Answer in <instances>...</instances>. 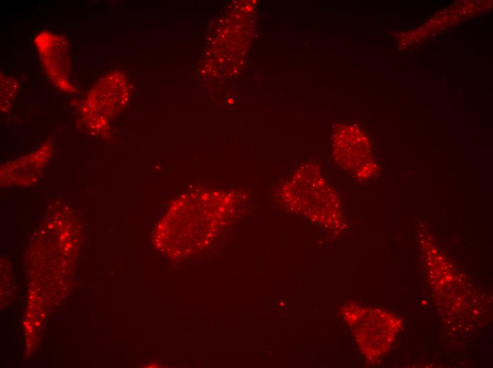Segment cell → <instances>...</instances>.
Segmentation results:
<instances>
[{"label": "cell", "mask_w": 493, "mask_h": 368, "mask_svg": "<svg viewBox=\"0 0 493 368\" xmlns=\"http://www.w3.org/2000/svg\"><path fill=\"white\" fill-rule=\"evenodd\" d=\"M346 309L344 316L363 353L370 359L383 355L399 327L395 318L378 309L356 306Z\"/></svg>", "instance_id": "cell-1"}]
</instances>
